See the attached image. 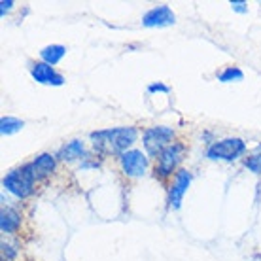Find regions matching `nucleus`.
Returning <instances> with one entry per match:
<instances>
[{"label": "nucleus", "mask_w": 261, "mask_h": 261, "mask_svg": "<svg viewBox=\"0 0 261 261\" xmlns=\"http://www.w3.org/2000/svg\"><path fill=\"white\" fill-rule=\"evenodd\" d=\"M89 138L93 142V150L100 157H119L121 153L129 151L130 146L137 142L138 129L135 125L112 127V129L93 130Z\"/></svg>", "instance_id": "f257e3e1"}, {"label": "nucleus", "mask_w": 261, "mask_h": 261, "mask_svg": "<svg viewBox=\"0 0 261 261\" xmlns=\"http://www.w3.org/2000/svg\"><path fill=\"white\" fill-rule=\"evenodd\" d=\"M188 153V144L182 140H174V142L167 146L159 155L155 157V163H153V176L159 182H167L170 178L176 176V172L180 169V163L184 161V157Z\"/></svg>", "instance_id": "f03ea898"}, {"label": "nucleus", "mask_w": 261, "mask_h": 261, "mask_svg": "<svg viewBox=\"0 0 261 261\" xmlns=\"http://www.w3.org/2000/svg\"><path fill=\"white\" fill-rule=\"evenodd\" d=\"M36 184H38V180L34 176L31 163L15 167L2 178V186L17 199H29L36 190Z\"/></svg>", "instance_id": "7ed1b4c3"}, {"label": "nucleus", "mask_w": 261, "mask_h": 261, "mask_svg": "<svg viewBox=\"0 0 261 261\" xmlns=\"http://www.w3.org/2000/svg\"><path fill=\"white\" fill-rule=\"evenodd\" d=\"M174 140H176V133L172 127H167V125H153L142 133L144 151L153 159Z\"/></svg>", "instance_id": "20e7f679"}, {"label": "nucleus", "mask_w": 261, "mask_h": 261, "mask_svg": "<svg viewBox=\"0 0 261 261\" xmlns=\"http://www.w3.org/2000/svg\"><path fill=\"white\" fill-rule=\"evenodd\" d=\"M246 153V142L242 138L231 137V138H222L216 140L214 144H210L206 150V157L208 159H222V161H235L239 157Z\"/></svg>", "instance_id": "39448f33"}, {"label": "nucleus", "mask_w": 261, "mask_h": 261, "mask_svg": "<svg viewBox=\"0 0 261 261\" xmlns=\"http://www.w3.org/2000/svg\"><path fill=\"white\" fill-rule=\"evenodd\" d=\"M118 165L127 178H140L148 170V153L142 150H129L118 157Z\"/></svg>", "instance_id": "423d86ee"}, {"label": "nucleus", "mask_w": 261, "mask_h": 261, "mask_svg": "<svg viewBox=\"0 0 261 261\" xmlns=\"http://www.w3.org/2000/svg\"><path fill=\"white\" fill-rule=\"evenodd\" d=\"M191 184V172L188 169H180L176 172V176L172 178V182L169 186V208L178 210L182 206L184 195Z\"/></svg>", "instance_id": "0eeeda50"}, {"label": "nucleus", "mask_w": 261, "mask_h": 261, "mask_svg": "<svg viewBox=\"0 0 261 261\" xmlns=\"http://www.w3.org/2000/svg\"><path fill=\"white\" fill-rule=\"evenodd\" d=\"M29 70H31V76L42 85H55V87H59V85L65 84V76L59 74L51 65H46L42 61H31L29 63Z\"/></svg>", "instance_id": "6e6552de"}, {"label": "nucleus", "mask_w": 261, "mask_h": 261, "mask_svg": "<svg viewBox=\"0 0 261 261\" xmlns=\"http://www.w3.org/2000/svg\"><path fill=\"white\" fill-rule=\"evenodd\" d=\"M176 23V15L170 10L167 4H161V6H155L148 10V12L142 15V25L150 27V29H161V27H170Z\"/></svg>", "instance_id": "1a4fd4ad"}, {"label": "nucleus", "mask_w": 261, "mask_h": 261, "mask_svg": "<svg viewBox=\"0 0 261 261\" xmlns=\"http://www.w3.org/2000/svg\"><path fill=\"white\" fill-rule=\"evenodd\" d=\"M23 225V214L15 206H2L0 212V229L4 235H17Z\"/></svg>", "instance_id": "9d476101"}, {"label": "nucleus", "mask_w": 261, "mask_h": 261, "mask_svg": "<svg viewBox=\"0 0 261 261\" xmlns=\"http://www.w3.org/2000/svg\"><path fill=\"white\" fill-rule=\"evenodd\" d=\"M31 167H33V172L38 182H44L55 172V167H57V159L51 153H40L31 161Z\"/></svg>", "instance_id": "9b49d317"}, {"label": "nucleus", "mask_w": 261, "mask_h": 261, "mask_svg": "<svg viewBox=\"0 0 261 261\" xmlns=\"http://www.w3.org/2000/svg\"><path fill=\"white\" fill-rule=\"evenodd\" d=\"M85 157H87V150H85L84 140H70L57 153L59 161H74V159H85Z\"/></svg>", "instance_id": "f8f14e48"}, {"label": "nucleus", "mask_w": 261, "mask_h": 261, "mask_svg": "<svg viewBox=\"0 0 261 261\" xmlns=\"http://www.w3.org/2000/svg\"><path fill=\"white\" fill-rule=\"evenodd\" d=\"M66 55V47L61 46V44H51V46H46L42 51H40V59L46 65H57L63 61V57Z\"/></svg>", "instance_id": "ddd939ff"}, {"label": "nucleus", "mask_w": 261, "mask_h": 261, "mask_svg": "<svg viewBox=\"0 0 261 261\" xmlns=\"http://www.w3.org/2000/svg\"><path fill=\"white\" fill-rule=\"evenodd\" d=\"M25 127V123L17 118H12V116H4V118L0 119V133L6 137V135H13V133H17Z\"/></svg>", "instance_id": "4468645a"}, {"label": "nucleus", "mask_w": 261, "mask_h": 261, "mask_svg": "<svg viewBox=\"0 0 261 261\" xmlns=\"http://www.w3.org/2000/svg\"><path fill=\"white\" fill-rule=\"evenodd\" d=\"M244 78V72L239 68V66H227L223 72L218 74V80L222 84H231V82H241Z\"/></svg>", "instance_id": "2eb2a0df"}, {"label": "nucleus", "mask_w": 261, "mask_h": 261, "mask_svg": "<svg viewBox=\"0 0 261 261\" xmlns=\"http://www.w3.org/2000/svg\"><path fill=\"white\" fill-rule=\"evenodd\" d=\"M244 167L255 174H261V153H255V155H250L244 159Z\"/></svg>", "instance_id": "dca6fc26"}, {"label": "nucleus", "mask_w": 261, "mask_h": 261, "mask_svg": "<svg viewBox=\"0 0 261 261\" xmlns=\"http://www.w3.org/2000/svg\"><path fill=\"white\" fill-rule=\"evenodd\" d=\"M17 254H19V252L13 248L12 244H8L6 241L2 242V261H13Z\"/></svg>", "instance_id": "f3484780"}, {"label": "nucleus", "mask_w": 261, "mask_h": 261, "mask_svg": "<svg viewBox=\"0 0 261 261\" xmlns=\"http://www.w3.org/2000/svg\"><path fill=\"white\" fill-rule=\"evenodd\" d=\"M148 93H170V87L169 85L161 84V82H157V84L148 85Z\"/></svg>", "instance_id": "a211bd4d"}, {"label": "nucleus", "mask_w": 261, "mask_h": 261, "mask_svg": "<svg viewBox=\"0 0 261 261\" xmlns=\"http://www.w3.org/2000/svg\"><path fill=\"white\" fill-rule=\"evenodd\" d=\"M13 4H15L13 0H2V2H0V13L6 15V13L13 8Z\"/></svg>", "instance_id": "6ab92c4d"}, {"label": "nucleus", "mask_w": 261, "mask_h": 261, "mask_svg": "<svg viewBox=\"0 0 261 261\" xmlns=\"http://www.w3.org/2000/svg\"><path fill=\"white\" fill-rule=\"evenodd\" d=\"M231 8L235 10V12H246V2H231Z\"/></svg>", "instance_id": "aec40b11"}]
</instances>
